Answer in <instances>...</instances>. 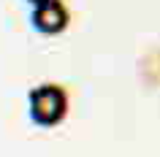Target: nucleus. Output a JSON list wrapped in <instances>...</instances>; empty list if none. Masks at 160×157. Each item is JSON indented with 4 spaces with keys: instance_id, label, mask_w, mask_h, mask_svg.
I'll return each instance as SVG.
<instances>
[{
    "instance_id": "f257e3e1",
    "label": "nucleus",
    "mask_w": 160,
    "mask_h": 157,
    "mask_svg": "<svg viewBox=\"0 0 160 157\" xmlns=\"http://www.w3.org/2000/svg\"><path fill=\"white\" fill-rule=\"evenodd\" d=\"M68 106H71V98H68V90L62 84L43 81L27 92V114L38 127L62 125V119L68 116Z\"/></svg>"
},
{
    "instance_id": "f03ea898",
    "label": "nucleus",
    "mask_w": 160,
    "mask_h": 157,
    "mask_svg": "<svg viewBox=\"0 0 160 157\" xmlns=\"http://www.w3.org/2000/svg\"><path fill=\"white\" fill-rule=\"evenodd\" d=\"M30 25H33L41 35H60L68 25H71V8H68L62 0L38 3V6H33Z\"/></svg>"
},
{
    "instance_id": "7ed1b4c3",
    "label": "nucleus",
    "mask_w": 160,
    "mask_h": 157,
    "mask_svg": "<svg viewBox=\"0 0 160 157\" xmlns=\"http://www.w3.org/2000/svg\"><path fill=\"white\" fill-rule=\"evenodd\" d=\"M30 6H38V3H46V0H27Z\"/></svg>"
}]
</instances>
